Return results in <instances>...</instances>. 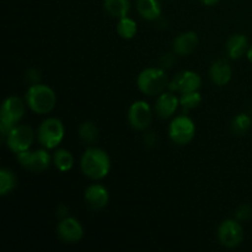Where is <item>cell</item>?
Returning <instances> with one entry per match:
<instances>
[{"mask_svg":"<svg viewBox=\"0 0 252 252\" xmlns=\"http://www.w3.org/2000/svg\"><path fill=\"white\" fill-rule=\"evenodd\" d=\"M53 162L57 169L62 172L69 171L74 165V158L70 152L65 149H59L54 153Z\"/></svg>","mask_w":252,"mask_h":252,"instance_id":"ffe728a7","label":"cell"},{"mask_svg":"<svg viewBox=\"0 0 252 252\" xmlns=\"http://www.w3.org/2000/svg\"><path fill=\"white\" fill-rule=\"evenodd\" d=\"M174 52L179 56H189L198 46V34L193 31L184 32L174 39Z\"/></svg>","mask_w":252,"mask_h":252,"instance_id":"5bb4252c","label":"cell"},{"mask_svg":"<svg viewBox=\"0 0 252 252\" xmlns=\"http://www.w3.org/2000/svg\"><path fill=\"white\" fill-rule=\"evenodd\" d=\"M218 239L225 248L234 249L241 244L244 239V229L238 220L228 219L221 221L218 228Z\"/></svg>","mask_w":252,"mask_h":252,"instance_id":"9c48e42d","label":"cell"},{"mask_svg":"<svg viewBox=\"0 0 252 252\" xmlns=\"http://www.w3.org/2000/svg\"><path fill=\"white\" fill-rule=\"evenodd\" d=\"M226 53L231 59H239L245 56L249 51V41L245 34L236 33L230 36L226 42Z\"/></svg>","mask_w":252,"mask_h":252,"instance_id":"e0dca14e","label":"cell"},{"mask_svg":"<svg viewBox=\"0 0 252 252\" xmlns=\"http://www.w3.org/2000/svg\"><path fill=\"white\" fill-rule=\"evenodd\" d=\"M103 6L107 14L116 19H122L128 15L130 10L129 0H105Z\"/></svg>","mask_w":252,"mask_h":252,"instance_id":"d6986e66","label":"cell"},{"mask_svg":"<svg viewBox=\"0 0 252 252\" xmlns=\"http://www.w3.org/2000/svg\"><path fill=\"white\" fill-rule=\"evenodd\" d=\"M252 216V207L250 204H241L235 212V217L238 220H248Z\"/></svg>","mask_w":252,"mask_h":252,"instance_id":"484cf974","label":"cell"},{"mask_svg":"<svg viewBox=\"0 0 252 252\" xmlns=\"http://www.w3.org/2000/svg\"><path fill=\"white\" fill-rule=\"evenodd\" d=\"M251 125V118L248 115H245V113H239L231 121V132L235 135H244L250 129Z\"/></svg>","mask_w":252,"mask_h":252,"instance_id":"cb8c5ba5","label":"cell"},{"mask_svg":"<svg viewBox=\"0 0 252 252\" xmlns=\"http://www.w3.org/2000/svg\"><path fill=\"white\" fill-rule=\"evenodd\" d=\"M98 134H100V132H98L97 126L94 122H90V121L84 122L79 127V137L86 144H94V143H96V140L98 139Z\"/></svg>","mask_w":252,"mask_h":252,"instance_id":"44dd1931","label":"cell"},{"mask_svg":"<svg viewBox=\"0 0 252 252\" xmlns=\"http://www.w3.org/2000/svg\"><path fill=\"white\" fill-rule=\"evenodd\" d=\"M202 96L198 91H192V93H185L181 94L180 97V105L185 108V110H192L201 105Z\"/></svg>","mask_w":252,"mask_h":252,"instance_id":"d4e9b609","label":"cell"},{"mask_svg":"<svg viewBox=\"0 0 252 252\" xmlns=\"http://www.w3.org/2000/svg\"><path fill=\"white\" fill-rule=\"evenodd\" d=\"M81 171L91 180L106 177L111 169V160L107 153L100 148H89L81 158Z\"/></svg>","mask_w":252,"mask_h":252,"instance_id":"6da1fadb","label":"cell"},{"mask_svg":"<svg viewBox=\"0 0 252 252\" xmlns=\"http://www.w3.org/2000/svg\"><path fill=\"white\" fill-rule=\"evenodd\" d=\"M180 105V98L170 91V93H162L158 97L155 103V112L161 118H170L177 110V106Z\"/></svg>","mask_w":252,"mask_h":252,"instance_id":"9a60e30c","label":"cell"},{"mask_svg":"<svg viewBox=\"0 0 252 252\" xmlns=\"http://www.w3.org/2000/svg\"><path fill=\"white\" fill-rule=\"evenodd\" d=\"M137 85L144 95H159L169 86V78L162 69L148 68L138 75Z\"/></svg>","mask_w":252,"mask_h":252,"instance_id":"3957f363","label":"cell"},{"mask_svg":"<svg viewBox=\"0 0 252 252\" xmlns=\"http://www.w3.org/2000/svg\"><path fill=\"white\" fill-rule=\"evenodd\" d=\"M85 201L91 208L98 211L107 206L110 201V194H108L107 189L102 185H91L85 191Z\"/></svg>","mask_w":252,"mask_h":252,"instance_id":"4fadbf2b","label":"cell"},{"mask_svg":"<svg viewBox=\"0 0 252 252\" xmlns=\"http://www.w3.org/2000/svg\"><path fill=\"white\" fill-rule=\"evenodd\" d=\"M57 233H58L59 239L63 243L74 244L78 243V241H80L83 239L84 229L81 226V224L75 218L66 217V218H63L59 221Z\"/></svg>","mask_w":252,"mask_h":252,"instance_id":"7c38bea8","label":"cell"},{"mask_svg":"<svg viewBox=\"0 0 252 252\" xmlns=\"http://www.w3.org/2000/svg\"><path fill=\"white\" fill-rule=\"evenodd\" d=\"M117 32L122 38L132 39L137 33V24L128 16L122 17L117 24Z\"/></svg>","mask_w":252,"mask_h":252,"instance_id":"603a6c76","label":"cell"},{"mask_svg":"<svg viewBox=\"0 0 252 252\" xmlns=\"http://www.w3.org/2000/svg\"><path fill=\"white\" fill-rule=\"evenodd\" d=\"M39 144L46 149H54L64 138V126L58 118H47L41 123L37 132Z\"/></svg>","mask_w":252,"mask_h":252,"instance_id":"277c9868","label":"cell"},{"mask_svg":"<svg viewBox=\"0 0 252 252\" xmlns=\"http://www.w3.org/2000/svg\"><path fill=\"white\" fill-rule=\"evenodd\" d=\"M153 120L150 106L145 101H135L128 110V121L132 128L137 130H145Z\"/></svg>","mask_w":252,"mask_h":252,"instance_id":"30bf717a","label":"cell"},{"mask_svg":"<svg viewBox=\"0 0 252 252\" xmlns=\"http://www.w3.org/2000/svg\"><path fill=\"white\" fill-rule=\"evenodd\" d=\"M201 1L207 6H212V5H216L217 2H219V0H201Z\"/></svg>","mask_w":252,"mask_h":252,"instance_id":"f1b7e54d","label":"cell"},{"mask_svg":"<svg viewBox=\"0 0 252 252\" xmlns=\"http://www.w3.org/2000/svg\"><path fill=\"white\" fill-rule=\"evenodd\" d=\"M196 134V127L193 121L187 116H179L170 123V139L177 145H186L193 139Z\"/></svg>","mask_w":252,"mask_h":252,"instance_id":"5b68a950","label":"cell"},{"mask_svg":"<svg viewBox=\"0 0 252 252\" xmlns=\"http://www.w3.org/2000/svg\"><path fill=\"white\" fill-rule=\"evenodd\" d=\"M201 85L202 79L198 74L191 70H185L176 74L175 78L169 83L167 88H169L171 93L179 91V93L185 94L192 93V91H198Z\"/></svg>","mask_w":252,"mask_h":252,"instance_id":"8fae6325","label":"cell"},{"mask_svg":"<svg viewBox=\"0 0 252 252\" xmlns=\"http://www.w3.org/2000/svg\"><path fill=\"white\" fill-rule=\"evenodd\" d=\"M26 76H27V80H29L32 85L38 84L39 79H41V75H39V73L36 70V69H30V70L27 71Z\"/></svg>","mask_w":252,"mask_h":252,"instance_id":"4316f807","label":"cell"},{"mask_svg":"<svg viewBox=\"0 0 252 252\" xmlns=\"http://www.w3.org/2000/svg\"><path fill=\"white\" fill-rule=\"evenodd\" d=\"M26 103L37 115H46L56 106L57 96L49 86L38 83L31 85L27 90Z\"/></svg>","mask_w":252,"mask_h":252,"instance_id":"7a4b0ae2","label":"cell"},{"mask_svg":"<svg viewBox=\"0 0 252 252\" xmlns=\"http://www.w3.org/2000/svg\"><path fill=\"white\" fill-rule=\"evenodd\" d=\"M66 213H68V208H66L65 206H63V204H62V206H59L58 207V217H61L62 219L63 218H66Z\"/></svg>","mask_w":252,"mask_h":252,"instance_id":"83f0119b","label":"cell"},{"mask_svg":"<svg viewBox=\"0 0 252 252\" xmlns=\"http://www.w3.org/2000/svg\"><path fill=\"white\" fill-rule=\"evenodd\" d=\"M209 75H211L212 81L216 85L224 86L230 81L233 70H231V66L228 62L224 61V59H218L212 64Z\"/></svg>","mask_w":252,"mask_h":252,"instance_id":"2e32d148","label":"cell"},{"mask_svg":"<svg viewBox=\"0 0 252 252\" xmlns=\"http://www.w3.org/2000/svg\"><path fill=\"white\" fill-rule=\"evenodd\" d=\"M25 115V105L17 96H10L2 102L0 110V125L12 128Z\"/></svg>","mask_w":252,"mask_h":252,"instance_id":"52a82bcc","label":"cell"},{"mask_svg":"<svg viewBox=\"0 0 252 252\" xmlns=\"http://www.w3.org/2000/svg\"><path fill=\"white\" fill-rule=\"evenodd\" d=\"M34 139V133L29 126L16 125L10 130L6 138V145L12 153L20 154L30 149Z\"/></svg>","mask_w":252,"mask_h":252,"instance_id":"8992f818","label":"cell"},{"mask_svg":"<svg viewBox=\"0 0 252 252\" xmlns=\"http://www.w3.org/2000/svg\"><path fill=\"white\" fill-rule=\"evenodd\" d=\"M246 56H248V59L252 63V46L249 47V51L248 53H246Z\"/></svg>","mask_w":252,"mask_h":252,"instance_id":"f546056e","label":"cell"},{"mask_svg":"<svg viewBox=\"0 0 252 252\" xmlns=\"http://www.w3.org/2000/svg\"><path fill=\"white\" fill-rule=\"evenodd\" d=\"M137 10L140 16L148 21L158 20L161 15V6L159 0H138Z\"/></svg>","mask_w":252,"mask_h":252,"instance_id":"ac0fdd59","label":"cell"},{"mask_svg":"<svg viewBox=\"0 0 252 252\" xmlns=\"http://www.w3.org/2000/svg\"><path fill=\"white\" fill-rule=\"evenodd\" d=\"M16 187V177L9 169L0 170V194L6 196Z\"/></svg>","mask_w":252,"mask_h":252,"instance_id":"7402d4cb","label":"cell"},{"mask_svg":"<svg viewBox=\"0 0 252 252\" xmlns=\"http://www.w3.org/2000/svg\"><path fill=\"white\" fill-rule=\"evenodd\" d=\"M16 155L21 166L31 172L46 171L51 164V155L46 149H38L34 152L26 150Z\"/></svg>","mask_w":252,"mask_h":252,"instance_id":"ba28073f","label":"cell"}]
</instances>
